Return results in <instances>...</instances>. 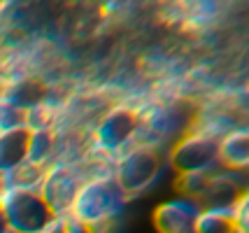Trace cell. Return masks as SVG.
<instances>
[{
  "instance_id": "obj_1",
  "label": "cell",
  "mask_w": 249,
  "mask_h": 233,
  "mask_svg": "<svg viewBox=\"0 0 249 233\" xmlns=\"http://www.w3.org/2000/svg\"><path fill=\"white\" fill-rule=\"evenodd\" d=\"M124 203L126 198L119 191V187L114 184L112 175H96V178L82 182L68 215L77 224L103 229L109 219L119 215Z\"/></svg>"
},
{
  "instance_id": "obj_2",
  "label": "cell",
  "mask_w": 249,
  "mask_h": 233,
  "mask_svg": "<svg viewBox=\"0 0 249 233\" xmlns=\"http://www.w3.org/2000/svg\"><path fill=\"white\" fill-rule=\"evenodd\" d=\"M161 173V154L149 144H138L117 156L112 179L124 194V198L142 194L154 184Z\"/></svg>"
},
{
  "instance_id": "obj_3",
  "label": "cell",
  "mask_w": 249,
  "mask_h": 233,
  "mask_svg": "<svg viewBox=\"0 0 249 233\" xmlns=\"http://www.w3.org/2000/svg\"><path fill=\"white\" fill-rule=\"evenodd\" d=\"M0 210L7 219L10 233H37L54 217L37 191L7 189L0 198Z\"/></svg>"
},
{
  "instance_id": "obj_4",
  "label": "cell",
  "mask_w": 249,
  "mask_h": 233,
  "mask_svg": "<svg viewBox=\"0 0 249 233\" xmlns=\"http://www.w3.org/2000/svg\"><path fill=\"white\" fill-rule=\"evenodd\" d=\"M217 135L189 133L170 152V166L177 175H210L219 163Z\"/></svg>"
},
{
  "instance_id": "obj_5",
  "label": "cell",
  "mask_w": 249,
  "mask_h": 233,
  "mask_svg": "<svg viewBox=\"0 0 249 233\" xmlns=\"http://www.w3.org/2000/svg\"><path fill=\"white\" fill-rule=\"evenodd\" d=\"M140 133V114L128 108H114L107 112L93 131L96 149L107 156H119Z\"/></svg>"
},
{
  "instance_id": "obj_6",
  "label": "cell",
  "mask_w": 249,
  "mask_h": 233,
  "mask_svg": "<svg viewBox=\"0 0 249 233\" xmlns=\"http://www.w3.org/2000/svg\"><path fill=\"white\" fill-rule=\"evenodd\" d=\"M82 182H84L82 175L72 166L54 163V166H47V170H44L42 184L37 189V194L42 196L47 208L54 215H68Z\"/></svg>"
},
{
  "instance_id": "obj_7",
  "label": "cell",
  "mask_w": 249,
  "mask_h": 233,
  "mask_svg": "<svg viewBox=\"0 0 249 233\" xmlns=\"http://www.w3.org/2000/svg\"><path fill=\"white\" fill-rule=\"evenodd\" d=\"M200 210L203 208L191 198H173L156 205L152 219L159 233H194Z\"/></svg>"
},
{
  "instance_id": "obj_8",
  "label": "cell",
  "mask_w": 249,
  "mask_h": 233,
  "mask_svg": "<svg viewBox=\"0 0 249 233\" xmlns=\"http://www.w3.org/2000/svg\"><path fill=\"white\" fill-rule=\"evenodd\" d=\"M219 163L228 170H245L249 166V133L247 128L228 131L217 143Z\"/></svg>"
},
{
  "instance_id": "obj_9",
  "label": "cell",
  "mask_w": 249,
  "mask_h": 233,
  "mask_svg": "<svg viewBox=\"0 0 249 233\" xmlns=\"http://www.w3.org/2000/svg\"><path fill=\"white\" fill-rule=\"evenodd\" d=\"M28 140H31L28 128H17V131H10V133H0V173L2 175H7L14 168L26 163Z\"/></svg>"
},
{
  "instance_id": "obj_10",
  "label": "cell",
  "mask_w": 249,
  "mask_h": 233,
  "mask_svg": "<svg viewBox=\"0 0 249 233\" xmlns=\"http://www.w3.org/2000/svg\"><path fill=\"white\" fill-rule=\"evenodd\" d=\"M238 231L228 208H205L196 219L194 233H233Z\"/></svg>"
},
{
  "instance_id": "obj_11",
  "label": "cell",
  "mask_w": 249,
  "mask_h": 233,
  "mask_svg": "<svg viewBox=\"0 0 249 233\" xmlns=\"http://www.w3.org/2000/svg\"><path fill=\"white\" fill-rule=\"evenodd\" d=\"M44 170L47 168L33 166V163H21L19 168H14L12 173L5 175V184L7 189H26V191H37L40 184H42Z\"/></svg>"
},
{
  "instance_id": "obj_12",
  "label": "cell",
  "mask_w": 249,
  "mask_h": 233,
  "mask_svg": "<svg viewBox=\"0 0 249 233\" xmlns=\"http://www.w3.org/2000/svg\"><path fill=\"white\" fill-rule=\"evenodd\" d=\"M54 154V135L52 131H31V140H28V156L26 161L33 166L47 168Z\"/></svg>"
},
{
  "instance_id": "obj_13",
  "label": "cell",
  "mask_w": 249,
  "mask_h": 233,
  "mask_svg": "<svg viewBox=\"0 0 249 233\" xmlns=\"http://www.w3.org/2000/svg\"><path fill=\"white\" fill-rule=\"evenodd\" d=\"M17 128H26V112L0 96V133H10Z\"/></svg>"
},
{
  "instance_id": "obj_14",
  "label": "cell",
  "mask_w": 249,
  "mask_h": 233,
  "mask_svg": "<svg viewBox=\"0 0 249 233\" xmlns=\"http://www.w3.org/2000/svg\"><path fill=\"white\" fill-rule=\"evenodd\" d=\"M247 205H249V196H247V191H242L238 198L233 200V205L228 208V210H231V217H233V224H235V229H238L240 233H249Z\"/></svg>"
},
{
  "instance_id": "obj_15",
  "label": "cell",
  "mask_w": 249,
  "mask_h": 233,
  "mask_svg": "<svg viewBox=\"0 0 249 233\" xmlns=\"http://www.w3.org/2000/svg\"><path fill=\"white\" fill-rule=\"evenodd\" d=\"M70 224H72L70 215H54L49 222L44 224L42 231L37 233H70Z\"/></svg>"
},
{
  "instance_id": "obj_16",
  "label": "cell",
  "mask_w": 249,
  "mask_h": 233,
  "mask_svg": "<svg viewBox=\"0 0 249 233\" xmlns=\"http://www.w3.org/2000/svg\"><path fill=\"white\" fill-rule=\"evenodd\" d=\"M70 233H100V229H93V226H84V224H70Z\"/></svg>"
},
{
  "instance_id": "obj_17",
  "label": "cell",
  "mask_w": 249,
  "mask_h": 233,
  "mask_svg": "<svg viewBox=\"0 0 249 233\" xmlns=\"http://www.w3.org/2000/svg\"><path fill=\"white\" fill-rule=\"evenodd\" d=\"M0 233H10V226H7V219H5L2 210H0Z\"/></svg>"
},
{
  "instance_id": "obj_18",
  "label": "cell",
  "mask_w": 249,
  "mask_h": 233,
  "mask_svg": "<svg viewBox=\"0 0 249 233\" xmlns=\"http://www.w3.org/2000/svg\"><path fill=\"white\" fill-rule=\"evenodd\" d=\"M7 191V184H5V175L0 173V198H2V194Z\"/></svg>"
},
{
  "instance_id": "obj_19",
  "label": "cell",
  "mask_w": 249,
  "mask_h": 233,
  "mask_svg": "<svg viewBox=\"0 0 249 233\" xmlns=\"http://www.w3.org/2000/svg\"><path fill=\"white\" fill-rule=\"evenodd\" d=\"M0 91H2V84H0Z\"/></svg>"
}]
</instances>
